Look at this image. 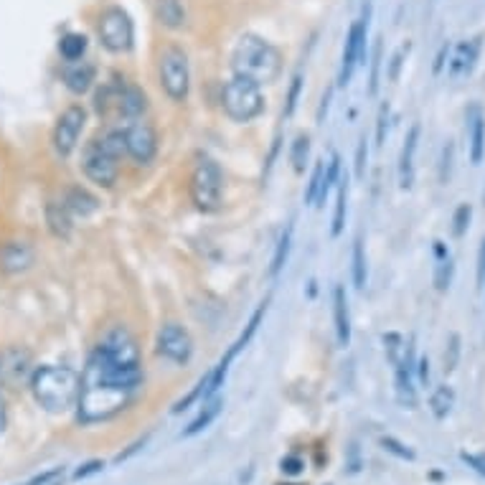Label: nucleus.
<instances>
[{"label":"nucleus","mask_w":485,"mask_h":485,"mask_svg":"<svg viewBox=\"0 0 485 485\" xmlns=\"http://www.w3.org/2000/svg\"><path fill=\"white\" fill-rule=\"evenodd\" d=\"M280 468H282L284 475H300L302 470H305V460L297 458V455H287V458H282Z\"/></svg>","instance_id":"ea45409f"},{"label":"nucleus","mask_w":485,"mask_h":485,"mask_svg":"<svg viewBox=\"0 0 485 485\" xmlns=\"http://www.w3.org/2000/svg\"><path fill=\"white\" fill-rule=\"evenodd\" d=\"M120 130H122V137H125L127 158H133L140 166L153 163V158L158 155V133H155L150 120L145 117L122 120Z\"/></svg>","instance_id":"1a4fd4ad"},{"label":"nucleus","mask_w":485,"mask_h":485,"mask_svg":"<svg viewBox=\"0 0 485 485\" xmlns=\"http://www.w3.org/2000/svg\"><path fill=\"white\" fill-rule=\"evenodd\" d=\"M368 16H371V5H366V8H363V16H361L359 21H353V25L348 28L346 46H343V59H341V71H338V87H346V84L351 82L356 67L366 59Z\"/></svg>","instance_id":"9d476101"},{"label":"nucleus","mask_w":485,"mask_h":485,"mask_svg":"<svg viewBox=\"0 0 485 485\" xmlns=\"http://www.w3.org/2000/svg\"><path fill=\"white\" fill-rule=\"evenodd\" d=\"M5 422H8V417H5V404H3V399H0V432L5 429Z\"/></svg>","instance_id":"09e8293b"},{"label":"nucleus","mask_w":485,"mask_h":485,"mask_svg":"<svg viewBox=\"0 0 485 485\" xmlns=\"http://www.w3.org/2000/svg\"><path fill=\"white\" fill-rule=\"evenodd\" d=\"M338 176H341V158H338V155H333V158H330V163H328V168H326V173H323V183H320L318 201H315V206H323V203H326L330 188L338 183Z\"/></svg>","instance_id":"7c9ffc66"},{"label":"nucleus","mask_w":485,"mask_h":485,"mask_svg":"<svg viewBox=\"0 0 485 485\" xmlns=\"http://www.w3.org/2000/svg\"><path fill=\"white\" fill-rule=\"evenodd\" d=\"M302 89V74L293 76V84H290V92H287V107H284V117H290L295 112V104H297V97H300Z\"/></svg>","instance_id":"58836bf2"},{"label":"nucleus","mask_w":485,"mask_h":485,"mask_svg":"<svg viewBox=\"0 0 485 485\" xmlns=\"http://www.w3.org/2000/svg\"><path fill=\"white\" fill-rule=\"evenodd\" d=\"M310 155V137L308 135H297L293 142V150H290V160H293V168L297 173L305 170V160Z\"/></svg>","instance_id":"2f4dec72"},{"label":"nucleus","mask_w":485,"mask_h":485,"mask_svg":"<svg viewBox=\"0 0 485 485\" xmlns=\"http://www.w3.org/2000/svg\"><path fill=\"white\" fill-rule=\"evenodd\" d=\"M142 384V363H125L94 346L79 384V422L97 425L125 409Z\"/></svg>","instance_id":"f257e3e1"},{"label":"nucleus","mask_w":485,"mask_h":485,"mask_svg":"<svg viewBox=\"0 0 485 485\" xmlns=\"http://www.w3.org/2000/svg\"><path fill=\"white\" fill-rule=\"evenodd\" d=\"M381 56H384V46H381V38L374 46V54H371V76H368V92L376 94L379 92V71H381Z\"/></svg>","instance_id":"72a5a7b5"},{"label":"nucleus","mask_w":485,"mask_h":485,"mask_svg":"<svg viewBox=\"0 0 485 485\" xmlns=\"http://www.w3.org/2000/svg\"><path fill=\"white\" fill-rule=\"evenodd\" d=\"M97 34H100L102 46L109 54H127V51L133 49L135 41L133 21L127 16V10L120 8V5H109V8L102 10L100 23H97Z\"/></svg>","instance_id":"6e6552de"},{"label":"nucleus","mask_w":485,"mask_h":485,"mask_svg":"<svg viewBox=\"0 0 485 485\" xmlns=\"http://www.w3.org/2000/svg\"><path fill=\"white\" fill-rule=\"evenodd\" d=\"M460 458H462L465 462H468L470 468H475L477 473H480V475L485 477V455H468V452H462Z\"/></svg>","instance_id":"a18cd8bd"},{"label":"nucleus","mask_w":485,"mask_h":485,"mask_svg":"<svg viewBox=\"0 0 485 485\" xmlns=\"http://www.w3.org/2000/svg\"><path fill=\"white\" fill-rule=\"evenodd\" d=\"M64 480H67V470L51 468L46 473H41V475H36L28 485H64Z\"/></svg>","instance_id":"c9c22d12"},{"label":"nucleus","mask_w":485,"mask_h":485,"mask_svg":"<svg viewBox=\"0 0 485 485\" xmlns=\"http://www.w3.org/2000/svg\"><path fill=\"white\" fill-rule=\"evenodd\" d=\"M82 376L71 366H41L31 374V392L36 402L51 414H64L79 399Z\"/></svg>","instance_id":"7ed1b4c3"},{"label":"nucleus","mask_w":485,"mask_h":485,"mask_svg":"<svg viewBox=\"0 0 485 485\" xmlns=\"http://www.w3.org/2000/svg\"><path fill=\"white\" fill-rule=\"evenodd\" d=\"M480 49H483V36H475V38H470V41L458 43L450 56V64H447V74H450L452 79L468 76L470 71L475 69Z\"/></svg>","instance_id":"ddd939ff"},{"label":"nucleus","mask_w":485,"mask_h":485,"mask_svg":"<svg viewBox=\"0 0 485 485\" xmlns=\"http://www.w3.org/2000/svg\"><path fill=\"white\" fill-rule=\"evenodd\" d=\"M323 173H326V160H318L315 168H313V176H310L308 191H305V203H310V206H315V201H318V191H320V183H323Z\"/></svg>","instance_id":"473e14b6"},{"label":"nucleus","mask_w":485,"mask_h":485,"mask_svg":"<svg viewBox=\"0 0 485 485\" xmlns=\"http://www.w3.org/2000/svg\"><path fill=\"white\" fill-rule=\"evenodd\" d=\"M191 199L203 214H216L224 203V173L214 158L199 155L191 170Z\"/></svg>","instance_id":"20e7f679"},{"label":"nucleus","mask_w":485,"mask_h":485,"mask_svg":"<svg viewBox=\"0 0 485 485\" xmlns=\"http://www.w3.org/2000/svg\"><path fill=\"white\" fill-rule=\"evenodd\" d=\"M351 262H353V284H356V290H363L366 287V251H363V242H361V236L353 242V254H351Z\"/></svg>","instance_id":"c85d7f7f"},{"label":"nucleus","mask_w":485,"mask_h":485,"mask_svg":"<svg viewBox=\"0 0 485 485\" xmlns=\"http://www.w3.org/2000/svg\"><path fill=\"white\" fill-rule=\"evenodd\" d=\"M46 221H49L51 232L56 236H61V239H67L71 234V211L64 203V199L61 201H51L46 206Z\"/></svg>","instance_id":"412c9836"},{"label":"nucleus","mask_w":485,"mask_h":485,"mask_svg":"<svg viewBox=\"0 0 485 485\" xmlns=\"http://www.w3.org/2000/svg\"><path fill=\"white\" fill-rule=\"evenodd\" d=\"M148 112V97L140 87L125 82L120 84V100H117V117L120 120H133V117H145Z\"/></svg>","instance_id":"2eb2a0df"},{"label":"nucleus","mask_w":485,"mask_h":485,"mask_svg":"<svg viewBox=\"0 0 485 485\" xmlns=\"http://www.w3.org/2000/svg\"><path fill=\"white\" fill-rule=\"evenodd\" d=\"M221 407H224V399H209L206 404H201V411H199V417L193 419L191 425L185 427L183 429V437H193V435H199V432H203L206 427L214 422V419L218 417V411H221Z\"/></svg>","instance_id":"5701e85b"},{"label":"nucleus","mask_w":485,"mask_h":485,"mask_svg":"<svg viewBox=\"0 0 485 485\" xmlns=\"http://www.w3.org/2000/svg\"><path fill=\"white\" fill-rule=\"evenodd\" d=\"M155 351L170 363L185 366L193 356V338L181 323H163L155 335Z\"/></svg>","instance_id":"9b49d317"},{"label":"nucleus","mask_w":485,"mask_h":485,"mask_svg":"<svg viewBox=\"0 0 485 485\" xmlns=\"http://www.w3.org/2000/svg\"><path fill=\"white\" fill-rule=\"evenodd\" d=\"M290 242H293V226H287L282 234H280L275 257H272V267H269V275L272 277H277L280 272H282L284 262H287V254H290Z\"/></svg>","instance_id":"c756f323"},{"label":"nucleus","mask_w":485,"mask_h":485,"mask_svg":"<svg viewBox=\"0 0 485 485\" xmlns=\"http://www.w3.org/2000/svg\"><path fill=\"white\" fill-rule=\"evenodd\" d=\"M34 264V249L25 242H5L0 247V269L5 275H18Z\"/></svg>","instance_id":"4468645a"},{"label":"nucleus","mask_w":485,"mask_h":485,"mask_svg":"<svg viewBox=\"0 0 485 485\" xmlns=\"http://www.w3.org/2000/svg\"><path fill=\"white\" fill-rule=\"evenodd\" d=\"M82 170L94 185L112 188L120 178V158H115L102 137H92L82 150Z\"/></svg>","instance_id":"0eeeda50"},{"label":"nucleus","mask_w":485,"mask_h":485,"mask_svg":"<svg viewBox=\"0 0 485 485\" xmlns=\"http://www.w3.org/2000/svg\"><path fill=\"white\" fill-rule=\"evenodd\" d=\"M155 16H158L160 25L173 28V31L183 28L185 21H188L183 0H155Z\"/></svg>","instance_id":"aec40b11"},{"label":"nucleus","mask_w":485,"mask_h":485,"mask_svg":"<svg viewBox=\"0 0 485 485\" xmlns=\"http://www.w3.org/2000/svg\"><path fill=\"white\" fill-rule=\"evenodd\" d=\"M386 127H389V104H381V109H379V120H376V145H384Z\"/></svg>","instance_id":"79ce46f5"},{"label":"nucleus","mask_w":485,"mask_h":485,"mask_svg":"<svg viewBox=\"0 0 485 485\" xmlns=\"http://www.w3.org/2000/svg\"><path fill=\"white\" fill-rule=\"evenodd\" d=\"M480 275H483V287H485V242H483V257H480Z\"/></svg>","instance_id":"8fccbe9b"},{"label":"nucleus","mask_w":485,"mask_h":485,"mask_svg":"<svg viewBox=\"0 0 485 485\" xmlns=\"http://www.w3.org/2000/svg\"><path fill=\"white\" fill-rule=\"evenodd\" d=\"M444 59H450V46H447V43H444L442 49H440V54H437L435 67H432V71H435V74H440V71H442V67H444Z\"/></svg>","instance_id":"49530a36"},{"label":"nucleus","mask_w":485,"mask_h":485,"mask_svg":"<svg viewBox=\"0 0 485 485\" xmlns=\"http://www.w3.org/2000/svg\"><path fill=\"white\" fill-rule=\"evenodd\" d=\"M234 76H244L254 84H272L282 74V51L257 34H244L232 51Z\"/></svg>","instance_id":"f03ea898"},{"label":"nucleus","mask_w":485,"mask_h":485,"mask_svg":"<svg viewBox=\"0 0 485 485\" xmlns=\"http://www.w3.org/2000/svg\"><path fill=\"white\" fill-rule=\"evenodd\" d=\"M452 407H455V392L444 384L437 386L435 392H432V396H429V409H432V414H435L437 419H444L452 411Z\"/></svg>","instance_id":"a878e982"},{"label":"nucleus","mask_w":485,"mask_h":485,"mask_svg":"<svg viewBox=\"0 0 485 485\" xmlns=\"http://www.w3.org/2000/svg\"><path fill=\"white\" fill-rule=\"evenodd\" d=\"M419 363V381H422V384H429V359H427V356H422V359L417 361Z\"/></svg>","instance_id":"de8ad7c7"},{"label":"nucleus","mask_w":485,"mask_h":485,"mask_svg":"<svg viewBox=\"0 0 485 485\" xmlns=\"http://www.w3.org/2000/svg\"><path fill=\"white\" fill-rule=\"evenodd\" d=\"M28 366H31V356L25 351H8L3 359H0V379H5L10 384H18L21 379L28 374Z\"/></svg>","instance_id":"6ab92c4d"},{"label":"nucleus","mask_w":485,"mask_h":485,"mask_svg":"<svg viewBox=\"0 0 485 485\" xmlns=\"http://www.w3.org/2000/svg\"><path fill=\"white\" fill-rule=\"evenodd\" d=\"M221 104L234 122H251L264 112V94H262L260 84L249 82L244 76H234L232 82H226L224 92H221Z\"/></svg>","instance_id":"423d86ee"},{"label":"nucleus","mask_w":485,"mask_h":485,"mask_svg":"<svg viewBox=\"0 0 485 485\" xmlns=\"http://www.w3.org/2000/svg\"><path fill=\"white\" fill-rule=\"evenodd\" d=\"M470 216H473V209H470L468 203H460L458 211H455V218H452V221H455V226H452V229H455V236H462L468 232Z\"/></svg>","instance_id":"4c0bfd02"},{"label":"nucleus","mask_w":485,"mask_h":485,"mask_svg":"<svg viewBox=\"0 0 485 485\" xmlns=\"http://www.w3.org/2000/svg\"><path fill=\"white\" fill-rule=\"evenodd\" d=\"M84 125H87V109L82 104H71L59 115L54 127V148L61 158H69L76 150Z\"/></svg>","instance_id":"f8f14e48"},{"label":"nucleus","mask_w":485,"mask_h":485,"mask_svg":"<svg viewBox=\"0 0 485 485\" xmlns=\"http://www.w3.org/2000/svg\"><path fill=\"white\" fill-rule=\"evenodd\" d=\"M102 468H104V462H102V460H89V462H84L82 468L76 470L74 477H76V480H82V477H87V475H94V473H100Z\"/></svg>","instance_id":"c03bdc74"},{"label":"nucleus","mask_w":485,"mask_h":485,"mask_svg":"<svg viewBox=\"0 0 485 485\" xmlns=\"http://www.w3.org/2000/svg\"><path fill=\"white\" fill-rule=\"evenodd\" d=\"M87 46H89V41H87V36L84 34H67L61 36L59 41V54L64 61H79L87 54Z\"/></svg>","instance_id":"b1692460"},{"label":"nucleus","mask_w":485,"mask_h":485,"mask_svg":"<svg viewBox=\"0 0 485 485\" xmlns=\"http://www.w3.org/2000/svg\"><path fill=\"white\" fill-rule=\"evenodd\" d=\"M94 76H97V69H94V64H89V61H67V67H64V71H61V79H64V84H67L69 92L74 94H87L89 89H92L94 84Z\"/></svg>","instance_id":"dca6fc26"},{"label":"nucleus","mask_w":485,"mask_h":485,"mask_svg":"<svg viewBox=\"0 0 485 485\" xmlns=\"http://www.w3.org/2000/svg\"><path fill=\"white\" fill-rule=\"evenodd\" d=\"M435 254H437L435 284H437V290H447V287H450V275H452L450 251L444 249V244H442V242H435Z\"/></svg>","instance_id":"bb28decb"},{"label":"nucleus","mask_w":485,"mask_h":485,"mask_svg":"<svg viewBox=\"0 0 485 485\" xmlns=\"http://www.w3.org/2000/svg\"><path fill=\"white\" fill-rule=\"evenodd\" d=\"M404 54H409V43H407V46H402V49L394 54L392 67H389V79H392V82H396V79H399V69H402V64H404Z\"/></svg>","instance_id":"37998d69"},{"label":"nucleus","mask_w":485,"mask_h":485,"mask_svg":"<svg viewBox=\"0 0 485 485\" xmlns=\"http://www.w3.org/2000/svg\"><path fill=\"white\" fill-rule=\"evenodd\" d=\"M458 359H460V335L452 333L450 343H447V351H444V374H452V371H455Z\"/></svg>","instance_id":"f704fd0d"},{"label":"nucleus","mask_w":485,"mask_h":485,"mask_svg":"<svg viewBox=\"0 0 485 485\" xmlns=\"http://www.w3.org/2000/svg\"><path fill=\"white\" fill-rule=\"evenodd\" d=\"M64 203L69 206L71 214H82V216H87L89 211L97 209V199H92V196L87 191H82V188H71L69 196L64 199Z\"/></svg>","instance_id":"cd10ccee"},{"label":"nucleus","mask_w":485,"mask_h":485,"mask_svg":"<svg viewBox=\"0 0 485 485\" xmlns=\"http://www.w3.org/2000/svg\"><path fill=\"white\" fill-rule=\"evenodd\" d=\"M346 209H348V176L338 181V193H335V214H333V229L330 234L338 236L346 226Z\"/></svg>","instance_id":"393cba45"},{"label":"nucleus","mask_w":485,"mask_h":485,"mask_svg":"<svg viewBox=\"0 0 485 485\" xmlns=\"http://www.w3.org/2000/svg\"><path fill=\"white\" fill-rule=\"evenodd\" d=\"M158 79L160 89L166 97L176 104H183L191 92V67H188V54L176 43H168L160 51L158 59Z\"/></svg>","instance_id":"39448f33"},{"label":"nucleus","mask_w":485,"mask_h":485,"mask_svg":"<svg viewBox=\"0 0 485 485\" xmlns=\"http://www.w3.org/2000/svg\"><path fill=\"white\" fill-rule=\"evenodd\" d=\"M381 447H384L386 452L396 455V458H402V460H414V452H411L407 444L399 442V440H394V437H381Z\"/></svg>","instance_id":"e433bc0d"},{"label":"nucleus","mask_w":485,"mask_h":485,"mask_svg":"<svg viewBox=\"0 0 485 485\" xmlns=\"http://www.w3.org/2000/svg\"><path fill=\"white\" fill-rule=\"evenodd\" d=\"M485 155V117L480 109L473 112V122H470V163L477 166L483 163Z\"/></svg>","instance_id":"4be33fe9"},{"label":"nucleus","mask_w":485,"mask_h":485,"mask_svg":"<svg viewBox=\"0 0 485 485\" xmlns=\"http://www.w3.org/2000/svg\"><path fill=\"white\" fill-rule=\"evenodd\" d=\"M419 125H411L407 137H404V148H402V158H399V185L404 191H409L411 183H414V153H417L419 145Z\"/></svg>","instance_id":"a211bd4d"},{"label":"nucleus","mask_w":485,"mask_h":485,"mask_svg":"<svg viewBox=\"0 0 485 485\" xmlns=\"http://www.w3.org/2000/svg\"><path fill=\"white\" fill-rule=\"evenodd\" d=\"M333 323L338 346L346 348L351 343V310H348V297H346L343 284H335L333 290Z\"/></svg>","instance_id":"f3484780"},{"label":"nucleus","mask_w":485,"mask_h":485,"mask_svg":"<svg viewBox=\"0 0 485 485\" xmlns=\"http://www.w3.org/2000/svg\"><path fill=\"white\" fill-rule=\"evenodd\" d=\"M366 158H368L366 135H361V140H359V150H356V176H359V178L366 176Z\"/></svg>","instance_id":"a19ab883"}]
</instances>
